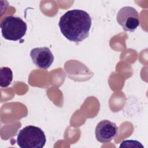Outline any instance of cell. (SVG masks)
<instances>
[{
    "instance_id": "obj_8",
    "label": "cell",
    "mask_w": 148,
    "mask_h": 148,
    "mask_svg": "<svg viewBox=\"0 0 148 148\" xmlns=\"http://www.w3.org/2000/svg\"><path fill=\"white\" fill-rule=\"evenodd\" d=\"M119 147L128 148H144V146L142 145V143L140 142L135 140H124L121 143Z\"/></svg>"
},
{
    "instance_id": "obj_5",
    "label": "cell",
    "mask_w": 148,
    "mask_h": 148,
    "mask_svg": "<svg viewBox=\"0 0 148 148\" xmlns=\"http://www.w3.org/2000/svg\"><path fill=\"white\" fill-rule=\"evenodd\" d=\"M118 131V127L114 123L103 120L99 122L95 127V137L101 143H109L117 136Z\"/></svg>"
},
{
    "instance_id": "obj_1",
    "label": "cell",
    "mask_w": 148,
    "mask_h": 148,
    "mask_svg": "<svg viewBox=\"0 0 148 148\" xmlns=\"http://www.w3.org/2000/svg\"><path fill=\"white\" fill-rule=\"evenodd\" d=\"M91 24V18L87 12L72 9L60 17L58 26L61 32L68 40L78 43L89 36Z\"/></svg>"
},
{
    "instance_id": "obj_6",
    "label": "cell",
    "mask_w": 148,
    "mask_h": 148,
    "mask_svg": "<svg viewBox=\"0 0 148 148\" xmlns=\"http://www.w3.org/2000/svg\"><path fill=\"white\" fill-rule=\"evenodd\" d=\"M30 56L35 66L41 69H48L54 61V56L50 49L47 47L32 49Z\"/></svg>"
},
{
    "instance_id": "obj_2",
    "label": "cell",
    "mask_w": 148,
    "mask_h": 148,
    "mask_svg": "<svg viewBox=\"0 0 148 148\" xmlns=\"http://www.w3.org/2000/svg\"><path fill=\"white\" fill-rule=\"evenodd\" d=\"M46 142L43 131L36 126L27 125L17 135V143L21 148H42Z\"/></svg>"
},
{
    "instance_id": "obj_4",
    "label": "cell",
    "mask_w": 148,
    "mask_h": 148,
    "mask_svg": "<svg viewBox=\"0 0 148 148\" xmlns=\"http://www.w3.org/2000/svg\"><path fill=\"white\" fill-rule=\"evenodd\" d=\"M117 21L125 31L134 32L140 25V18L137 10L131 6L121 8L117 14Z\"/></svg>"
},
{
    "instance_id": "obj_7",
    "label": "cell",
    "mask_w": 148,
    "mask_h": 148,
    "mask_svg": "<svg viewBox=\"0 0 148 148\" xmlns=\"http://www.w3.org/2000/svg\"><path fill=\"white\" fill-rule=\"evenodd\" d=\"M13 80V72L9 67L3 66L0 68V86L3 88L8 87Z\"/></svg>"
},
{
    "instance_id": "obj_3",
    "label": "cell",
    "mask_w": 148,
    "mask_h": 148,
    "mask_svg": "<svg viewBox=\"0 0 148 148\" xmlns=\"http://www.w3.org/2000/svg\"><path fill=\"white\" fill-rule=\"evenodd\" d=\"M1 29L2 36L7 40L17 41L25 35L27 25L21 18L8 16L1 21Z\"/></svg>"
}]
</instances>
